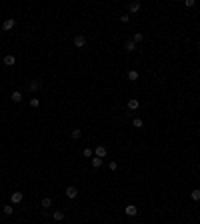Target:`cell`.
I'll return each mask as SVG.
<instances>
[{"label":"cell","instance_id":"3","mask_svg":"<svg viewBox=\"0 0 200 224\" xmlns=\"http://www.w3.org/2000/svg\"><path fill=\"white\" fill-rule=\"evenodd\" d=\"M74 46H76V48H84V46H86V38L82 36V34L74 36Z\"/></svg>","mask_w":200,"mask_h":224},{"label":"cell","instance_id":"20","mask_svg":"<svg viewBox=\"0 0 200 224\" xmlns=\"http://www.w3.org/2000/svg\"><path fill=\"white\" fill-rule=\"evenodd\" d=\"M134 44H138V42H142V40H144V36H142V34H140V32H136V34H134Z\"/></svg>","mask_w":200,"mask_h":224},{"label":"cell","instance_id":"26","mask_svg":"<svg viewBox=\"0 0 200 224\" xmlns=\"http://www.w3.org/2000/svg\"><path fill=\"white\" fill-rule=\"evenodd\" d=\"M194 4H196L194 0H186V6H188V8H192V6H194Z\"/></svg>","mask_w":200,"mask_h":224},{"label":"cell","instance_id":"25","mask_svg":"<svg viewBox=\"0 0 200 224\" xmlns=\"http://www.w3.org/2000/svg\"><path fill=\"white\" fill-rule=\"evenodd\" d=\"M120 20H122V22H130V14H128V12L122 14V16H120Z\"/></svg>","mask_w":200,"mask_h":224},{"label":"cell","instance_id":"14","mask_svg":"<svg viewBox=\"0 0 200 224\" xmlns=\"http://www.w3.org/2000/svg\"><path fill=\"white\" fill-rule=\"evenodd\" d=\"M90 164H92V168H100L102 166V158H98V156L90 158Z\"/></svg>","mask_w":200,"mask_h":224},{"label":"cell","instance_id":"2","mask_svg":"<svg viewBox=\"0 0 200 224\" xmlns=\"http://www.w3.org/2000/svg\"><path fill=\"white\" fill-rule=\"evenodd\" d=\"M106 154H108V150H106V146H104V144H98V146L94 148V156H98V158H104Z\"/></svg>","mask_w":200,"mask_h":224},{"label":"cell","instance_id":"23","mask_svg":"<svg viewBox=\"0 0 200 224\" xmlns=\"http://www.w3.org/2000/svg\"><path fill=\"white\" fill-rule=\"evenodd\" d=\"M12 212H14V206H12V204L4 206V214H6V216H10V214H12Z\"/></svg>","mask_w":200,"mask_h":224},{"label":"cell","instance_id":"13","mask_svg":"<svg viewBox=\"0 0 200 224\" xmlns=\"http://www.w3.org/2000/svg\"><path fill=\"white\" fill-rule=\"evenodd\" d=\"M10 98H12V102H22V94H20V90H14L12 94H10Z\"/></svg>","mask_w":200,"mask_h":224},{"label":"cell","instance_id":"16","mask_svg":"<svg viewBox=\"0 0 200 224\" xmlns=\"http://www.w3.org/2000/svg\"><path fill=\"white\" fill-rule=\"evenodd\" d=\"M128 80H132V82L138 80V70H130L128 72Z\"/></svg>","mask_w":200,"mask_h":224},{"label":"cell","instance_id":"1","mask_svg":"<svg viewBox=\"0 0 200 224\" xmlns=\"http://www.w3.org/2000/svg\"><path fill=\"white\" fill-rule=\"evenodd\" d=\"M140 8H142V4H140L138 0H134V2L128 4V14H136V12H140Z\"/></svg>","mask_w":200,"mask_h":224},{"label":"cell","instance_id":"24","mask_svg":"<svg viewBox=\"0 0 200 224\" xmlns=\"http://www.w3.org/2000/svg\"><path fill=\"white\" fill-rule=\"evenodd\" d=\"M108 168H110V170H116V168H118V162H116V160H110V162H108Z\"/></svg>","mask_w":200,"mask_h":224},{"label":"cell","instance_id":"18","mask_svg":"<svg viewBox=\"0 0 200 224\" xmlns=\"http://www.w3.org/2000/svg\"><path fill=\"white\" fill-rule=\"evenodd\" d=\"M72 138H74V140L82 138V130L80 128H74V130H72Z\"/></svg>","mask_w":200,"mask_h":224},{"label":"cell","instance_id":"11","mask_svg":"<svg viewBox=\"0 0 200 224\" xmlns=\"http://www.w3.org/2000/svg\"><path fill=\"white\" fill-rule=\"evenodd\" d=\"M124 50H126V52H134V50H136V44H134V40H128V42L124 44Z\"/></svg>","mask_w":200,"mask_h":224},{"label":"cell","instance_id":"7","mask_svg":"<svg viewBox=\"0 0 200 224\" xmlns=\"http://www.w3.org/2000/svg\"><path fill=\"white\" fill-rule=\"evenodd\" d=\"M124 212H126V216H136L138 214V208H136L134 204H128L126 208H124Z\"/></svg>","mask_w":200,"mask_h":224},{"label":"cell","instance_id":"19","mask_svg":"<svg viewBox=\"0 0 200 224\" xmlns=\"http://www.w3.org/2000/svg\"><path fill=\"white\" fill-rule=\"evenodd\" d=\"M142 118H132V126H134V128H142Z\"/></svg>","mask_w":200,"mask_h":224},{"label":"cell","instance_id":"5","mask_svg":"<svg viewBox=\"0 0 200 224\" xmlns=\"http://www.w3.org/2000/svg\"><path fill=\"white\" fill-rule=\"evenodd\" d=\"M14 26H16V20H14V18H6L4 24H2V28H4L6 32H8V30H12Z\"/></svg>","mask_w":200,"mask_h":224},{"label":"cell","instance_id":"6","mask_svg":"<svg viewBox=\"0 0 200 224\" xmlns=\"http://www.w3.org/2000/svg\"><path fill=\"white\" fill-rule=\"evenodd\" d=\"M2 62H4V66H14V64H16V56H14V54H6Z\"/></svg>","mask_w":200,"mask_h":224},{"label":"cell","instance_id":"4","mask_svg":"<svg viewBox=\"0 0 200 224\" xmlns=\"http://www.w3.org/2000/svg\"><path fill=\"white\" fill-rule=\"evenodd\" d=\"M22 198H24L22 192H12V194H10V200H12V204H20V202H22Z\"/></svg>","mask_w":200,"mask_h":224},{"label":"cell","instance_id":"10","mask_svg":"<svg viewBox=\"0 0 200 224\" xmlns=\"http://www.w3.org/2000/svg\"><path fill=\"white\" fill-rule=\"evenodd\" d=\"M126 106H128V110H138L140 102L136 100V98H130V100H128V104H126Z\"/></svg>","mask_w":200,"mask_h":224},{"label":"cell","instance_id":"9","mask_svg":"<svg viewBox=\"0 0 200 224\" xmlns=\"http://www.w3.org/2000/svg\"><path fill=\"white\" fill-rule=\"evenodd\" d=\"M38 88H40V80H30L28 82V90L30 92H36Z\"/></svg>","mask_w":200,"mask_h":224},{"label":"cell","instance_id":"17","mask_svg":"<svg viewBox=\"0 0 200 224\" xmlns=\"http://www.w3.org/2000/svg\"><path fill=\"white\" fill-rule=\"evenodd\" d=\"M40 204H42V208H50V206H52V198H42V202H40Z\"/></svg>","mask_w":200,"mask_h":224},{"label":"cell","instance_id":"15","mask_svg":"<svg viewBox=\"0 0 200 224\" xmlns=\"http://www.w3.org/2000/svg\"><path fill=\"white\" fill-rule=\"evenodd\" d=\"M190 198L194 202H200V188H194V190L190 192Z\"/></svg>","mask_w":200,"mask_h":224},{"label":"cell","instance_id":"21","mask_svg":"<svg viewBox=\"0 0 200 224\" xmlns=\"http://www.w3.org/2000/svg\"><path fill=\"white\" fill-rule=\"evenodd\" d=\"M30 106H32V108H38V106H40V100L36 98V96H34V98H30Z\"/></svg>","mask_w":200,"mask_h":224},{"label":"cell","instance_id":"22","mask_svg":"<svg viewBox=\"0 0 200 224\" xmlns=\"http://www.w3.org/2000/svg\"><path fill=\"white\" fill-rule=\"evenodd\" d=\"M84 156L86 158H94V150H92V148H84Z\"/></svg>","mask_w":200,"mask_h":224},{"label":"cell","instance_id":"12","mask_svg":"<svg viewBox=\"0 0 200 224\" xmlns=\"http://www.w3.org/2000/svg\"><path fill=\"white\" fill-rule=\"evenodd\" d=\"M52 218L56 220V222H60V220H64V212H62V210H54V212H52Z\"/></svg>","mask_w":200,"mask_h":224},{"label":"cell","instance_id":"8","mask_svg":"<svg viewBox=\"0 0 200 224\" xmlns=\"http://www.w3.org/2000/svg\"><path fill=\"white\" fill-rule=\"evenodd\" d=\"M66 196H68V198H76V196H78V188H76V186H68V188H66Z\"/></svg>","mask_w":200,"mask_h":224}]
</instances>
